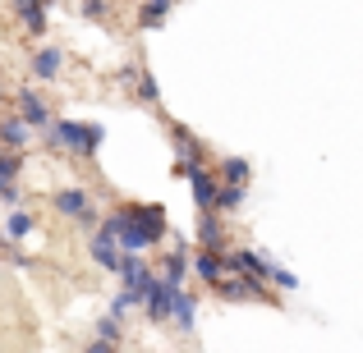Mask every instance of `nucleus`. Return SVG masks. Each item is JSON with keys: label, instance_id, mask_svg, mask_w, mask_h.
<instances>
[{"label": "nucleus", "instance_id": "f257e3e1", "mask_svg": "<svg viewBox=\"0 0 363 353\" xmlns=\"http://www.w3.org/2000/svg\"><path fill=\"white\" fill-rule=\"evenodd\" d=\"M101 234L116 238L124 253H143V248H152L161 234H166V212H161V207H133L129 202L101 225Z\"/></svg>", "mask_w": 363, "mask_h": 353}, {"label": "nucleus", "instance_id": "f03ea898", "mask_svg": "<svg viewBox=\"0 0 363 353\" xmlns=\"http://www.w3.org/2000/svg\"><path fill=\"white\" fill-rule=\"evenodd\" d=\"M46 142H51V147H69V151H79V156H97L101 142H106V129H101V124L60 120L51 133H46Z\"/></svg>", "mask_w": 363, "mask_h": 353}, {"label": "nucleus", "instance_id": "7ed1b4c3", "mask_svg": "<svg viewBox=\"0 0 363 353\" xmlns=\"http://www.w3.org/2000/svg\"><path fill=\"white\" fill-rule=\"evenodd\" d=\"M143 308H147V317H152V321L175 317V284H170L166 275H152L147 294H143Z\"/></svg>", "mask_w": 363, "mask_h": 353}, {"label": "nucleus", "instance_id": "20e7f679", "mask_svg": "<svg viewBox=\"0 0 363 353\" xmlns=\"http://www.w3.org/2000/svg\"><path fill=\"white\" fill-rule=\"evenodd\" d=\"M216 289H221V299H272V294H267V284L257 280V275H225Z\"/></svg>", "mask_w": 363, "mask_h": 353}, {"label": "nucleus", "instance_id": "39448f33", "mask_svg": "<svg viewBox=\"0 0 363 353\" xmlns=\"http://www.w3.org/2000/svg\"><path fill=\"white\" fill-rule=\"evenodd\" d=\"M194 271L203 275L207 284H221L225 271H230V257L216 253V248H198V253H194Z\"/></svg>", "mask_w": 363, "mask_h": 353}, {"label": "nucleus", "instance_id": "423d86ee", "mask_svg": "<svg viewBox=\"0 0 363 353\" xmlns=\"http://www.w3.org/2000/svg\"><path fill=\"white\" fill-rule=\"evenodd\" d=\"M184 175H189V188H194V202L203 207V212H216V193H221V184H216L203 166H189Z\"/></svg>", "mask_w": 363, "mask_h": 353}, {"label": "nucleus", "instance_id": "0eeeda50", "mask_svg": "<svg viewBox=\"0 0 363 353\" xmlns=\"http://www.w3.org/2000/svg\"><path fill=\"white\" fill-rule=\"evenodd\" d=\"M55 212L69 216V221L92 225V207H88V193H83V188H60V193H55Z\"/></svg>", "mask_w": 363, "mask_h": 353}, {"label": "nucleus", "instance_id": "6e6552de", "mask_svg": "<svg viewBox=\"0 0 363 353\" xmlns=\"http://www.w3.org/2000/svg\"><path fill=\"white\" fill-rule=\"evenodd\" d=\"M230 271L240 275H257V280H272L276 262H267L262 253H253V248H240V253H230Z\"/></svg>", "mask_w": 363, "mask_h": 353}, {"label": "nucleus", "instance_id": "1a4fd4ad", "mask_svg": "<svg viewBox=\"0 0 363 353\" xmlns=\"http://www.w3.org/2000/svg\"><path fill=\"white\" fill-rule=\"evenodd\" d=\"M14 14L23 18V28H28L33 37L46 33V0H14Z\"/></svg>", "mask_w": 363, "mask_h": 353}, {"label": "nucleus", "instance_id": "9d476101", "mask_svg": "<svg viewBox=\"0 0 363 353\" xmlns=\"http://www.w3.org/2000/svg\"><path fill=\"white\" fill-rule=\"evenodd\" d=\"M92 257H97V266H106V271H124V257H129V253H120L116 238L97 234V238H92Z\"/></svg>", "mask_w": 363, "mask_h": 353}, {"label": "nucleus", "instance_id": "9b49d317", "mask_svg": "<svg viewBox=\"0 0 363 353\" xmlns=\"http://www.w3.org/2000/svg\"><path fill=\"white\" fill-rule=\"evenodd\" d=\"M18 115L33 124V129H46V124H51V110H46V101L37 97V92H18Z\"/></svg>", "mask_w": 363, "mask_h": 353}, {"label": "nucleus", "instance_id": "f8f14e48", "mask_svg": "<svg viewBox=\"0 0 363 353\" xmlns=\"http://www.w3.org/2000/svg\"><path fill=\"white\" fill-rule=\"evenodd\" d=\"M60 64H65V55L55 51V46H46V51H37V55H33V74H37V79H46V83L60 74Z\"/></svg>", "mask_w": 363, "mask_h": 353}, {"label": "nucleus", "instance_id": "ddd939ff", "mask_svg": "<svg viewBox=\"0 0 363 353\" xmlns=\"http://www.w3.org/2000/svg\"><path fill=\"white\" fill-rule=\"evenodd\" d=\"M28 129H33V124H28L23 115H9L5 124H0V142H5V147H23V142H28Z\"/></svg>", "mask_w": 363, "mask_h": 353}, {"label": "nucleus", "instance_id": "4468645a", "mask_svg": "<svg viewBox=\"0 0 363 353\" xmlns=\"http://www.w3.org/2000/svg\"><path fill=\"white\" fill-rule=\"evenodd\" d=\"M198 243H203V248H216V253L225 248V234H221V221H216V212H203V230H198Z\"/></svg>", "mask_w": 363, "mask_h": 353}, {"label": "nucleus", "instance_id": "2eb2a0df", "mask_svg": "<svg viewBox=\"0 0 363 353\" xmlns=\"http://www.w3.org/2000/svg\"><path fill=\"white\" fill-rule=\"evenodd\" d=\"M184 271H189V253H184V243H179L175 253L166 257V280H170V284L179 289V284H184Z\"/></svg>", "mask_w": 363, "mask_h": 353}, {"label": "nucleus", "instance_id": "dca6fc26", "mask_svg": "<svg viewBox=\"0 0 363 353\" xmlns=\"http://www.w3.org/2000/svg\"><path fill=\"white\" fill-rule=\"evenodd\" d=\"M194 317H198V303H194V294H184V289H175V321L179 326H194Z\"/></svg>", "mask_w": 363, "mask_h": 353}, {"label": "nucleus", "instance_id": "f3484780", "mask_svg": "<svg viewBox=\"0 0 363 353\" xmlns=\"http://www.w3.org/2000/svg\"><path fill=\"white\" fill-rule=\"evenodd\" d=\"M240 202H244V184H221V193H216V212H235Z\"/></svg>", "mask_w": 363, "mask_h": 353}, {"label": "nucleus", "instance_id": "a211bd4d", "mask_svg": "<svg viewBox=\"0 0 363 353\" xmlns=\"http://www.w3.org/2000/svg\"><path fill=\"white\" fill-rule=\"evenodd\" d=\"M166 9H170V0H147V5H143V14H138V23L143 28H157L161 18H166Z\"/></svg>", "mask_w": 363, "mask_h": 353}, {"label": "nucleus", "instance_id": "6ab92c4d", "mask_svg": "<svg viewBox=\"0 0 363 353\" xmlns=\"http://www.w3.org/2000/svg\"><path fill=\"white\" fill-rule=\"evenodd\" d=\"M33 234V216H23V212H14L5 221V238H28Z\"/></svg>", "mask_w": 363, "mask_h": 353}, {"label": "nucleus", "instance_id": "aec40b11", "mask_svg": "<svg viewBox=\"0 0 363 353\" xmlns=\"http://www.w3.org/2000/svg\"><path fill=\"white\" fill-rule=\"evenodd\" d=\"M225 179H230V184H248V161L230 156V161H225Z\"/></svg>", "mask_w": 363, "mask_h": 353}, {"label": "nucleus", "instance_id": "412c9836", "mask_svg": "<svg viewBox=\"0 0 363 353\" xmlns=\"http://www.w3.org/2000/svg\"><path fill=\"white\" fill-rule=\"evenodd\" d=\"M157 97H161L157 79H152V74H138V101H157Z\"/></svg>", "mask_w": 363, "mask_h": 353}, {"label": "nucleus", "instance_id": "4be33fe9", "mask_svg": "<svg viewBox=\"0 0 363 353\" xmlns=\"http://www.w3.org/2000/svg\"><path fill=\"white\" fill-rule=\"evenodd\" d=\"M18 166H23V156H18V151H0V175H5V179H14Z\"/></svg>", "mask_w": 363, "mask_h": 353}, {"label": "nucleus", "instance_id": "5701e85b", "mask_svg": "<svg viewBox=\"0 0 363 353\" xmlns=\"http://www.w3.org/2000/svg\"><path fill=\"white\" fill-rule=\"evenodd\" d=\"M97 340H111V345H120V317H106L97 326Z\"/></svg>", "mask_w": 363, "mask_h": 353}, {"label": "nucleus", "instance_id": "b1692460", "mask_svg": "<svg viewBox=\"0 0 363 353\" xmlns=\"http://www.w3.org/2000/svg\"><path fill=\"white\" fill-rule=\"evenodd\" d=\"M272 280L281 284V289H299V275H290V271H281V266H276L272 271Z\"/></svg>", "mask_w": 363, "mask_h": 353}, {"label": "nucleus", "instance_id": "393cba45", "mask_svg": "<svg viewBox=\"0 0 363 353\" xmlns=\"http://www.w3.org/2000/svg\"><path fill=\"white\" fill-rule=\"evenodd\" d=\"M79 5H83L88 18H106V5H101V0H79Z\"/></svg>", "mask_w": 363, "mask_h": 353}, {"label": "nucleus", "instance_id": "a878e982", "mask_svg": "<svg viewBox=\"0 0 363 353\" xmlns=\"http://www.w3.org/2000/svg\"><path fill=\"white\" fill-rule=\"evenodd\" d=\"M83 353H116V345H111V340H97V345H88Z\"/></svg>", "mask_w": 363, "mask_h": 353}, {"label": "nucleus", "instance_id": "bb28decb", "mask_svg": "<svg viewBox=\"0 0 363 353\" xmlns=\"http://www.w3.org/2000/svg\"><path fill=\"white\" fill-rule=\"evenodd\" d=\"M0 97H5V92H0Z\"/></svg>", "mask_w": 363, "mask_h": 353}]
</instances>
